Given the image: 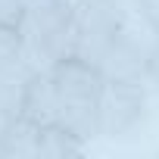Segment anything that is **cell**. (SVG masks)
Segmentation results:
<instances>
[{"label":"cell","mask_w":159,"mask_h":159,"mask_svg":"<svg viewBox=\"0 0 159 159\" xmlns=\"http://www.w3.org/2000/svg\"><path fill=\"white\" fill-rule=\"evenodd\" d=\"M50 75L59 91V125L84 140L100 137V94L106 84L100 69L69 56L56 62Z\"/></svg>","instance_id":"cell-1"},{"label":"cell","mask_w":159,"mask_h":159,"mask_svg":"<svg viewBox=\"0 0 159 159\" xmlns=\"http://www.w3.org/2000/svg\"><path fill=\"white\" fill-rule=\"evenodd\" d=\"M22 38L38 69H53L75 56V0H28Z\"/></svg>","instance_id":"cell-2"},{"label":"cell","mask_w":159,"mask_h":159,"mask_svg":"<svg viewBox=\"0 0 159 159\" xmlns=\"http://www.w3.org/2000/svg\"><path fill=\"white\" fill-rule=\"evenodd\" d=\"M125 28V0H75V59L91 66Z\"/></svg>","instance_id":"cell-3"},{"label":"cell","mask_w":159,"mask_h":159,"mask_svg":"<svg viewBox=\"0 0 159 159\" xmlns=\"http://www.w3.org/2000/svg\"><path fill=\"white\" fill-rule=\"evenodd\" d=\"M147 119V84H103L100 137H128Z\"/></svg>","instance_id":"cell-4"},{"label":"cell","mask_w":159,"mask_h":159,"mask_svg":"<svg viewBox=\"0 0 159 159\" xmlns=\"http://www.w3.org/2000/svg\"><path fill=\"white\" fill-rule=\"evenodd\" d=\"M103 81L112 84H150V44L122 28L97 62Z\"/></svg>","instance_id":"cell-5"},{"label":"cell","mask_w":159,"mask_h":159,"mask_svg":"<svg viewBox=\"0 0 159 159\" xmlns=\"http://www.w3.org/2000/svg\"><path fill=\"white\" fill-rule=\"evenodd\" d=\"M22 116L41 128L59 125V91L53 84L50 69L31 72L28 84H25V97H22Z\"/></svg>","instance_id":"cell-6"},{"label":"cell","mask_w":159,"mask_h":159,"mask_svg":"<svg viewBox=\"0 0 159 159\" xmlns=\"http://www.w3.org/2000/svg\"><path fill=\"white\" fill-rule=\"evenodd\" d=\"M38 66L31 59H22L10 69H0V131H3L16 116H22V97H25V84Z\"/></svg>","instance_id":"cell-7"},{"label":"cell","mask_w":159,"mask_h":159,"mask_svg":"<svg viewBox=\"0 0 159 159\" xmlns=\"http://www.w3.org/2000/svg\"><path fill=\"white\" fill-rule=\"evenodd\" d=\"M0 159H41V125L16 116L0 134Z\"/></svg>","instance_id":"cell-8"},{"label":"cell","mask_w":159,"mask_h":159,"mask_svg":"<svg viewBox=\"0 0 159 159\" xmlns=\"http://www.w3.org/2000/svg\"><path fill=\"white\" fill-rule=\"evenodd\" d=\"M88 140L78 137L75 131L62 128V125H47L41 128V159H66V156H78L84 153Z\"/></svg>","instance_id":"cell-9"},{"label":"cell","mask_w":159,"mask_h":159,"mask_svg":"<svg viewBox=\"0 0 159 159\" xmlns=\"http://www.w3.org/2000/svg\"><path fill=\"white\" fill-rule=\"evenodd\" d=\"M22 59H28L22 31L0 25V69H10V66H16V62H22Z\"/></svg>","instance_id":"cell-10"},{"label":"cell","mask_w":159,"mask_h":159,"mask_svg":"<svg viewBox=\"0 0 159 159\" xmlns=\"http://www.w3.org/2000/svg\"><path fill=\"white\" fill-rule=\"evenodd\" d=\"M28 16V0H0V25L3 28H19Z\"/></svg>","instance_id":"cell-11"},{"label":"cell","mask_w":159,"mask_h":159,"mask_svg":"<svg viewBox=\"0 0 159 159\" xmlns=\"http://www.w3.org/2000/svg\"><path fill=\"white\" fill-rule=\"evenodd\" d=\"M134 7H137L140 19L147 22L150 34H153V38H159V0H134Z\"/></svg>","instance_id":"cell-12"},{"label":"cell","mask_w":159,"mask_h":159,"mask_svg":"<svg viewBox=\"0 0 159 159\" xmlns=\"http://www.w3.org/2000/svg\"><path fill=\"white\" fill-rule=\"evenodd\" d=\"M150 84L159 88V38H153L150 44Z\"/></svg>","instance_id":"cell-13"},{"label":"cell","mask_w":159,"mask_h":159,"mask_svg":"<svg viewBox=\"0 0 159 159\" xmlns=\"http://www.w3.org/2000/svg\"><path fill=\"white\" fill-rule=\"evenodd\" d=\"M131 3H134V0H131Z\"/></svg>","instance_id":"cell-14"}]
</instances>
